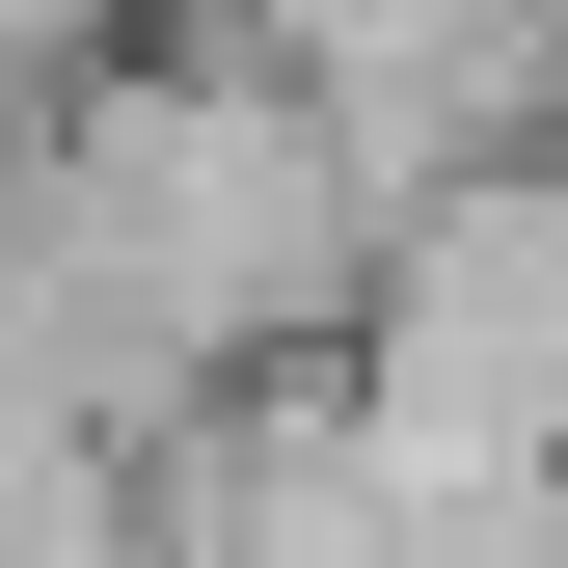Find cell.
Masks as SVG:
<instances>
[{
    "instance_id": "2",
    "label": "cell",
    "mask_w": 568,
    "mask_h": 568,
    "mask_svg": "<svg viewBox=\"0 0 568 568\" xmlns=\"http://www.w3.org/2000/svg\"><path fill=\"white\" fill-rule=\"evenodd\" d=\"M352 406H379L406 515L568 487V135H487V163L406 190L379 298H352Z\"/></svg>"
},
{
    "instance_id": "4",
    "label": "cell",
    "mask_w": 568,
    "mask_h": 568,
    "mask_svg": "<svg viewBox=\"0 0 568 568\" xmlns=\"http://www.w3.org/2000/svg\"><path fill=\"white\" fill-rule=\"evenodd\" d=\"M190 28H244L271 82H325L406 190H434V163H487V135H541V28L568 0H190Z\"/></svg>"
},
{
    "instance_id": "3",
    "label": "cell",
    "mask_w": 568,
    "mask_h": 568,
    "mask_svg": "<svg viewBox=\"0 0 568 568\" xmlns=\"http://www.w3.org/2000/svg\"><path fill=\"white\" fill-rule=\"evenodd\" d=\"M406 541H434V515H406L352 352H271V379H217L163 434V568H406Z\"/></svg>"
},
{
    "instance_id": "1",
    "label": "cell",
    "mask_w": 568,
    "mask_h": 568,
    "mask_svg": "<svg viewBox=\"0 0 568 568\" xmlns=\"http://www.w3.org/2000/svg\"><path fill=\"white\" fill-rule=\"evenodd\" d=\"M0 190H28V244L82 271L135 434H190V406L271 379V352H352V298H379V244H406V163L325 82H271L244 28H190V0L54 135H0Z\"/></svg>"
}]
</instances>
